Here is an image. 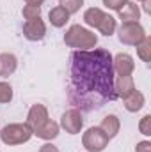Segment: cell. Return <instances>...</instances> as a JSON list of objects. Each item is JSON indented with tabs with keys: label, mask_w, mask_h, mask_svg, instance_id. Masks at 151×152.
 <instances>
[{
	"label": "cell",
	"mask_w": 151,
	"mask_h": 152,
	"mask_svg": "<svg viewBox=\"0 0 151 152\" xmlns=\"http://www.w3.org/2000/svg\"><path fill=\"white\" fill-rule=\"evenodd\" d=\"M64 42L66 46L75 48L76 51H87L96 48L98 36L84 25H71L64 34Z\"/></svg>",
	"instance_id": "2"
},
{
	"label": "cell",
	"mask_w": 151,
	"mask_h": 152,
	"mask_svg": "<svg viewBox=\"0 0 151 152\" xmlns=\"http://www.w3.org/2000/svg\"><path fill=\"white\" fill-rule=\"evenodd\" d=\"M151 0H142V11L146 12V14H150V11H151Z\"/></svg>",
	"instance_id": "27"
},
{
	"label": "cell",
	"mask_w": 151,
	"mask_h": 152,
	"mask_svg": "<svg viewBox=\"0 0 151 152\" xmlns=\"http://www.w3.org/2000/svg\"><path fill=\"white\" fill-rule=\"evenodd\" d=\"M139 133L142 136H151V115L146 113L139 120Z\"/></svg>",
	"instance_id": "23"
},
{
	"label": "cell",
	"mask_w": 151,
	"mask_h": 152,
	"mask_svg": "<svg viewBox=\"0 0 151 152\" xmlns=\"http://www.w3.org/2000/svg\"><path fill=\"white\" fill-rule=\"evenodd\" d=\"M46 36V23L39 18H34V20H27L23 23V37L30 42H39L43 41Z\"/></svg>",
	"instance_id": "7"
},
{
	"label": "cell",
	"mask_w": 151,
	"mask_h": 152,
	"mask_svg": "<svg viewBox=\"0 0 151 152\" xmlns=\"http://www.w3.org/2000/svg\"><path fill=\"white\" fill-rule=\"evenodd\" d=\"M39 152H61V151H59V147L53 145L52 142H46V143H43V145L39 147Z\"/></svg>",
	"instance_id": "26"
},
{
	"label": "cell",
	"mask_w": 151,
	"mask_h": 152,
	"mask_svg": "<svg viewBox=\"0 0 151 152\" xmlns=\"http://www.w3.org/2000/svg\"><path fill=\"white\" fill-rule=\"evenodd\" d=\"M59 2H61V0H59Z\"/></svg>",
	"instance_id": "30"
},
{
	"label": "cell",
	"mask_w": 151,
	"mask_h": 152,
	"mask_svg": "<svg viewBox=\"0 0 151 152\" xmlns=\"http://www.w3.org/2000/svg\"><path fill=\"white\" fill-rule=\"evenodd\" d=\"M25 4H29V5H43L44 4V0H25Z\"/></svg>",
	"instance_id": "28"
},
{
	"label": "cell",
	"mask_w": 151,
	"mask_h": 152,
	"mask_svg": "<svg viewBox=\"0 0 151 152\" xmlns=\"http://www.w3.org/2000/svg\"><path fill=\"white\" fill-rule=\"evenodd\" d=\"M115 30H117L119 42H123L126 46H135V44H139L142 39L148 36L144 27L139 21H123Z\"/></svg>",
	"instance_id": "4"
},
{
	"label": "cell",
	"mask_w": 151,
	"mask_h": 152,
	"mask_svg": "<svg viewBox=\"0 0 151 152\" xmlns=\"http://www.w3.org/2000/svg\"><path fill=\"white\" fill-rule=\"evenodd\" d=\"M13 87L7 81H0V104H9L13 101Z\"/></svg>",
	"instance_id": "20"
},
{
	"label": "cell",
	"mask_w": 151,
	"mask_h": 152,
	"mask_svg": "<svg viewBox=\"0 0 151 152\" xmlns=\"http://www.w3.org/2000/svg\"><path fill=\"white\" fill-rule=\"evenodd\" d=\"M32 133H34V136H38L39 140L52 142V140H55V138L59 136V133H61V126H59V122L48 118V120H44L39 127H36Z\"/></svg>",
	"instance_id": "9"
},
{
	"label": "cell",
	"mask_w": 151,
	"mask_h": 152,
	"mask_svg": "<svg viewBox=\"0 0 151 152\" xmlns=\"http://www.w3.org/2000/svg\"><path fill=\"white\" fill-rule=\"evenodd\" d=\"M112 55L103 48L76 51L71 55V85L70 101L85 110L101 108L114 101Z\"/></svg>",
	"instance_id": "1"
},
{
	"label": "cell",
	"mask_w": 151,
	"mask_h": 152,
	"mask_svg": "<svg viewBox=\"0 0 151 152\" xmlns=\"http://www.w3.org/2000/svg\"><path fill=\"white\" fill-rule=\"evenodd\" d=\"M50 117H48V108L44 106V104H41V103H36V104H32L30 106V110H29V113H27V124H29V127L34 131L36 127H39L44 120H48Z\"/></svg>",
	"instance_id": "11"
},
{
	"label": "cell",
	"mask_w": 151,
	"mask_h": 152,
	"mask_svg": "<svg viewBox=\"0 0 151 152\" xmlns=\"http://www.w3.org/2000/svg\"><path fill=\"white\" fill-rule=\"evenodd\" d=\"M21 16L25 18V21L27 20H34V18H39L41 16V7L39 5H23V9H21Z\"/></svg>",
	"instance_id": "22"
},
{
	"label": "cell",
	"mask_w": 151,
	"mask_h": 152,
	"mask_svg": "<svg viewBox=\"0 0 151 152\" xmlns=\"http://www.w3.org/2000/svg\"><path fill=\"white\" fill-rule=\"evenodd\" d=\"M59 5H62V7L70 12V16H71V14H76V12L84 7V0H61Z\"/></svg>",
	"instance_id": "21"
},
{
	"label": "cell",
	"mask_w": 151,
	"mask_h": 152,
	"mask_svg": "<svg viewBox=\"0 0 151 152\" xmlns=\"http://www.w3.org/2000/svg\"><path fill=\"white\" fill-rule=\"evenodd\" d=\"M123 104H124V110L126 112H130V113H137V112H141L142 108H144V104H146V97H144V94L141 92V90H133L132 94H128L124 99H123Z\"/></svg>",
	"instance_id": "14"
},
{
	"label": "cell",
	"mask_w": 151,
	"mask_h": 152,
	"mask_svg": "<svg viewBox=\"0 0 151 152\" xmlns=\"http://www.w3.org/2000/svg\"><path fill=\"white\" fill-rule=\"evenodd\" d=\"M126 0H101V4L107 7V9H110V11H119L121 7H123V4H124Z\"/></svg>",
	"instance_id": "24"
},
{
	"label": "cell",
	"mask_w": 151,
	"mask_h": 152,
	"mask_svg": "<svg viewBox=\"0 0 151 152\" xmlns=\"http://www.w3.org/2000/svg\"><path fill=\"white\" fill-rule=\"evenodd\" d=\"M103 16H105L103 9H100V7H89V9L84 11V23L87 27H91V28H96L100 25V21L103 20Z\"/></svg>",
	"instance_id": "17"
},
{
	"label": "cell",
	"mask_w": 151,
	"mask_h": 152,
	"mask_svg": "<svg viewBox=\"0 0 151 152\" xmlns=\"http://www.w3.org/2000/svg\"><path fill=\"white\" fill-rule=\"evenodd\" d=\"M32 136H34V133H32V129L29 127L27 122H13V124H7V126H4L0 129V140H2V143H5L9 147L23 145Z\"/></svg>",
	"instance_id": "3"
},
{
	"label": "cell",
	"mask_w": 151,
	"mask_h": 152,
	"mask_svg": "<svg viewBox=\"0 0 151 152\" xmlns=\"http://www.w3.org/2000/svg\"><path fill=\"white\" fill-rule=\"evenodd\" d=\"M115 28H117V20L114 18L112 14H109V12H105L103 20H101L100 25L96 27V30H98L101 36H105V37L114 36V34H115Z\"/></svg>",
	"instance_id": "18"
},
{
	"label": "cell",
	"mask_w": 151,
	"mask_h": 152,
	"mask_svg": "<svg viewBox=\"0 0 151 152\" xmlns=\"http://www.w3.org/2000/svg\"><path fill=\"white\" fill-rule=\"evenodd\" d=\"M61 129H64L68 134H80L84 129V117L78 108H70L61 115V122H59Z\"/></svg>",
	"instance_id": "6"
},
{
	"label": "cell",
	"mask_w": 151,
	"mask_h": 152,
	"mask_svg": "<svg viewBox=\"0 0 151 152\" xmlns=\"http://www.w3.org/2000/svg\"><path fill=\"white\" fill-rule=\"evenodd\" d=\"M18 69V58L14 53H0V76L7 78V76L14 75Z\"/></svg>",
	"instance_id": "16"
},
{
	"label": "cell",
	"mask_w": 151,
	"mask_h": 152,
	"mask_svg": "<svg viewBox=\"0 0 151 152\" xmlns=\"http://www.w3.org/2000/svg\"><path fill=\"white\" fill-rule=\"evenodd\" d=\"M135 48H137V57L144 64H150L151 62V37L150 36H146L139 44H135Z\"/></svg>",
	"instance_id": "19"
},
{
	"label": "cell",
	"mask_w": 151,
	"mask_h": 152,
	"mask_svg": "<svg viewBox=\"0 0 151 152\" xmlns=\"http://www.w3.org/2000/svg\"><path fill=\"white\" fill-rule=\"evenodd\" d=\"M112 69L115 76H130L135 71V60L130 53H117L112 57Z\"/></svg>",
	"instance_id": "8"
},
{
	"label": "cell",
	"mask_w": 151,
	"mask_h": 152,
	"mask_svg": "<svg viewBox=\"0 0 151 152\" xmlns=\"http://www.w3.org/2000/svg\"><path fill=\"white\" fill-rule=\"evenodd\" d=\"M141 14H142L141 5H137V2H133V0H126L123 4V7L117 11V16L121 20V23L123 21H139Z\"/></svg>",
	"instance_id": "12"
},
{
	"label": "cell",
	"mask_w": 151,
	"mask_h": 152,
	"mask_svg": "<svg viewBox=\"0 0 151 152\" xmlns=\"http://www.w3.org/2000/svg\"><path fill=\"white\" fill-rule=\"evenodd\" d=\"M135 80L133 76H117L114 78V96L115 99H124L128 94H132L135 90Z\"/></svg>",
	"instance_id": "10"
},
{
	"label": "cell",
	"mask_w": 151,
	"mask_h": 152,
	"mask_svg": "<svg viewBox=\"0 0 151 152\" xmlns=\"http://www.w3.org/2000/svg\"><path fill=\"white\" fill-rule=\"evenodd\" d=\"M135 152H151V142L150 140H142L135 145Z\"/></svg>",
	"instance_id": "25"
},
{
	"label": "cell",
	"mask_w": 151,
	"mask_h": 152,
	"mask_svg": "<svg viewBox=\"0 0 151 152\" xmlns=\"http://www.w3.org/2000/svg\"><path fill=\"white\" fill-rule=\"evenodd\" d=\"M133 2H142V0H133Z\"/></svg>",
	"instance_id": "29"
},
{
	"label": "cell",
	"mask_w": 151,
	"mask_h": 152,
	"mask_svg": "<svg viewBox=\"0 0 151 152\" xmlns=\"http://www.w3.org/2000/svg\"><path fill=\"white\" fill-rule=\"evenodd\" d=\"M109 142L110 140L98 126L85 129L82 134V147L85 149V152H103L109 147Z\"/></svg>",
	"instance_id": "5"
},
{
	"label": "cell",
	"mask_w": 151,
	"mask_h": 152,
	"mask_svg": "<svg viewBox=\"0 0 151 152\" xmlns=\"http://www.w3.org/2000/svg\"><path fill=\"white\" fill-rule=\"evenodd\" d=\"M48 21L52 27L55 28H62L66 27V23L70 21V12L62 7V5H55L48 11Z\"/></svg>",
	"instance_id": "15"
},
{
	"label": "cell",
	"mask_w": 151,
	"mask_h": 152,
	"mask_svg": "<svg viewBox=\"0 0 151 152\" xmlns=\"http://www.w3.org/2000/svg\"><path fill=\"white\" fill-rule=\"evenodd\" d=\"M98 127L107 134L109 140H114V138L119 134V131H121V120H119L117 115L109 113V115L103 117V120H101V124H100Z\"/></svg>",
	"instance_id": "13"
}]
</instances>
